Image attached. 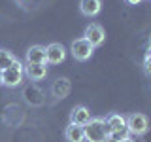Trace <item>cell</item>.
Here are the masks:
<instances>
[{
	"instance_id": "1",
	"label": "cell",
	"mask_w": 151,
	"mask_h": 142,
	"mask_svg": "<svg viewBox=\"0 0 151 142\" xmlns=\"http://www.w3.org/2000/svg\"><path fill=\"white\" fill-rule=\"evenodd\" d=\"M85 142H106L108 138V127L104 117H91V121L83 125Z\"/></svg>"
},
{
	"instance_id": "2",
	"label": "cell",
	"mask_w": 151,
	"mask_h": 142,
	"mask_svg": "<svg viewBox=\"0 0 151 142\" xmlns=\"http://www.w3.org/2000/svg\"><path fill=\"white\" fill-rule=\"evenodd\" d=\"M23 78H25V64H21L19 61H15L9 68H6L2 72V85H6V87H17V85H21Z\"/></svg>"
},
{
	"instance_id": "3",
	"label": "cell",
	"mask_w": 151,
	"mask_h": 142,
	"mask_svg": "<svg viewBox=\"0 0 151 142\" xmlns=\"http://www.w3.org/2000/svg\"><path fill=\"white\" fill-rule=\"evenodd\" d=\"M127 129H129V135H134V136H142L145 135L149 129V120L145 114H140V112H134L130 116H127Z\"/></svg>"
},
{
	"instance_id": "4",
	"label": "cell",
	"mask_w": 151,
	"mask_h": 142,
	"mask_svg": "<svg viewBox=\"0 0 151 142\" xmlns=\"http://www.w3.org/2000/svg\"><path fill=\"white\" fill-rule=\"evenodd\" d=\"M70 51H72V57L76 61H87V59H91L94 47L85 38H76L72 42V46H70Z\"/></svg>"
},
{
	"instance_id": "5",
	"label": "cell",
	"mask_w": 151,
	"mask_h": 142,
	"mask_svg": "<svg viewBox=\"0 0 151 142\" xmlns=\"http://www.w3.org/2000/svg\"><path fill=\"white\" fill-rule=\"evenodd\" d=\"M83 38H85V40H87L93 47H98V46L104 44V40H106V30H104V27L98 25V23H91V25L85 27Z\"/></svg>"
},
{
	"instance_id": "6",
	"label": "cell",
	"mask_w": 151,
	"mask_h": 142,
	"mask_svg": "<svg viewBox=\"0 0 151 142\" xmlns=\"http://www.w3.org/2000/svg\"><path fill=\"white\" fill-rule=\"evenodd\" d=\"M66 59V49L63 44L53 42V44L45 46V63L47 64H60Z\"/></svg>"
},
{
	"instance_id": "7",
	"label": "cell",
	"mask_w": 151,
	"mask_h": 142,
	"mask_svg": "<svg viewBox=\"0 0 151 142\" xmlns=\"http://www.w3.org/2000/svg\"><path fill=\"white\" fill-rule=\"evenodd\" d=\"M106 127H108V135H129V129H127V117L121 116V114H110L106 117Z\"/></svg>"
},
{
	"instance_id": "8",
	"label": "cell",
	"mask_w": 151,
	"mask_h": 142,
	"mask_svg": "<svg viewBox=\"0 0 151 142\" xmlns=\"http://www.w3.org/2000/svg\"><path fill=\"white\" fill-rule=\"evenodd\" d=\"M25 76L30 82H42L47 76V64L45 63H27L25 64Z\"/></svg>"
},
{
	"instance_id": "9",
	"label": "cell",
	"mask_w": 151,
	"mask_h": 142,
	"mask_svg": "<svg viewBox=\"0 0 151 142\" xmlns=\"http://www.w3.org/2000/svg\"><path fill=\"white\" fill-rule=\"evenodd\" d=\"M91 121V112H89L87 106H74L72 112H70V123H74V125H85V123Z\"/></svg>"
},
{
	"instance_id": "10",
	"label": "cell",
	"mask_w": 151,
	"mask_h": 142,
	"mask_svg": "<svg viewBox=\"0 0 151 142\" xmlns=\"http://www.w3.org/2000/svg\"><path fill=\"white\" fill-rule=\"evenodd\" d=\"M102 9V0H79V12L85 17H94Z\"/></svg>"
},
{
	"instance_id": "11",
	"label": "cell",
	"mask_w": 151,
	"mask_h": 142,
	"mask_svg": "<svg viewBox=\"0 0 151 142\" xmlns=\"http://www.w3.org/2000/svg\"><path fill=\"white\" fill-rule=\"evenodd\" d=\"M25 61L27 63H45V46H30L25 53Z\"/></svg>"
},
{
	"instance_id": "12",
	"label": "cell",
	"mask_w": 151,
	"mask_h": 142,
	"mask_svg": "<svg viewBox=\"0 0 151 142\" xmlns=\"http://www.w3.org/2000/svg\"><path fill=\"white\" fill-rule=\"evenodd\" d=\"M64 138L68 142H85V133L81 125H74L68 123V127L64 129Z\"/></svg>"
},
{
	"instance_id": "13",
	"label": "cell",
	"mask_w": 151,
	"mask_h": 142,
	"mask_svg": "<svg viewBox=\"0 0 151 142\" xmlns=\"http://www.w3.org/2000/svg\"><path fill=\"white\" fill-rule=\"evenodd\" d=\"M70 89H72V85H70L68 78H57L55 82H53V87H51V91H53L55 97L64 99L66 95L70 93Z\"/></svg>"
},
{
	"instance_id": "14",
	"label": "cell",
	"mask_w": 151,
	"mask_h": 142,
	"mask_svg": "<svg viewBox=\"0 0 151 142\" xmlns=\"http://www.w3.org/2000/svg\"><path fill=\"white\" fill-rule=\"evenodd\" d=\"M17 61V57L12 53L9 49H0V72H4Z\"/></svg>"
},
{
	"instance_id": "15",
	"label": "cell",
	"mask_w": 151,
	"mask_h": 142,
	"mask_svg": "<svg viewBox=\"0 0 151 142\" xmlns=\"http://www.w3.org/2000/svg\"><path fill=\"white\" fill-rule=\"evenodd\" d=\"M144 72L145 76L151 78V53H145V59H144Z\"/></svg>"
},
{
	"instance_id": "16",
	"label": "cell",
	"mask_w": 151,
	"mask_h": 142,
	"mask_svg": "<svg viewBox=\"0 0 151 142\" xmlns=\"http://www.w3.org/2000/svg\"><path fill=\"white\" fill-rule=\"evenodd\" d=\"M125 2H127V4H130V6H138L142 0H125Z\"/></svg>"
},
{
	"instance_id": "17",
	"label": "cell",
	"mask_w": 151,
	"mask_h": 142,
	"mask_svg": "<svg viewBox=\"0 0 151 142\" xmlns=\"http://www.w3.org/2000/svg\"><path fill=\"white\" fill-rule=\"evenodd\" d=\"M119 142H134V140H132L130 136H127V138H123V140H119Z\"/></svg>"
},
{
	"instance_id": "18",
	"label": "cell",
	"mask_w": 151,
	"mask_h": 142,
	"mask_svg": "<svg viewBox=\"0 0 151 142\" xmlns=\"http://www.w3.org/2000/svg\"><path fill=\"white\" fill-rule=\"evenodd\" d=\"M0 85H2V72H0Z\"/></svg>"
}]
</instances>
